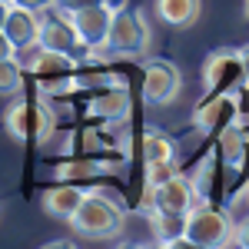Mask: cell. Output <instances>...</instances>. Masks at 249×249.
<instances>
[{
    "mask_svg": "<svg viewBox=\"0 0 249 249\" xmlns=\"http://www.w3.org/2000/svg\"><path fill=\"white\" fill-rule=\"evenodd\" d=\"M7 57H17V47H14V40L3 34V27H0V60H7Z\"/></svg>",
    "mask_w": 249,
    "mask_h": 249,
    "instance_id": "cell-21",
    "label": "cell"
},
{
    "mask_svg": "<svg viewBox=\"0 0 249 249\" xmlns=\"http://www.w3.org/2000/svg\"><path fill=\"white\" fill-rule=\"evenodd\" d=\"M196 179L190 176H183V173H173L170 179H163V183H153L150 186V210L156 213H190L196 206Z\"/></svg>",
    "mask_w": 249,
    "mask_h": 249,
    "instance_id": "cell-6",
    "label": "cell"
},
{
    "mask_svg": "<svg viewBox=\"0 0 249 249\" xmlns=\"http://www.w3.org/2000/svg\"><path fill=\"white\" fill-rule=\"evenodd\" d=\"M219 153L226 156V163H230V166H239V163L246 160V140H243V130L226 126L223 136H219Z\"/></svg>",
    "mask_w": 249,
    "mask_h": 249,
    "instance_id": "cell-16",
    "label": "cell"
},
{
    "mask_svg": "<svg viewBox=\"0 0 249 249\" xmlns=\"http://www.w3.org/2000/svg\"><path fill=\"white\" fill-rule=\"evenodd\" d=\"M17 7H27V10H50V7H57V0H14Z\"/></svg>",
    "mask_w": 249,
    "mask_h": 249,
    "instance_id": "cell-20",
    "label": "cell"
},
{
    "mask_svg": "<svg viewBox=\"0 0 249 249\" xmlns=\"http://www.w3.org/2000/svg\"><path fill=\"white\" fill-rule=\"evenodd\" d=\"M7 14H10V3H7V0H0V27H3V20H7Z\"/></svg>",
    "mask_w": 249,
    "mask_h": 249,
    "instance_id": "cell-25",
    "label": "cell"
},
{
    "mask_svg": "<svg viewBox=\"0 0 249 249\" xmlns=\"http://www.w3.org/2000/svg\"><path fill=\"white\" fill-rule=\"evenodd\" d=\"M103 3H107V7H110V10H123V7H126V3H130V0H103Z\"/></svg>",
    "mask_w": 249,
    "mask_h": 249,
    "instance_id": "cell-23",
    "label": "cell"
},
{
    "mask_svg": "<svg viewBox=\"0 0 249 249\" xmlns=\"http://www.w3.org/2000/svg\"><path fill=\"white\" fill-rule=\"evenodd\" d=\"M7 3H14V0H7Z\"/></svg>",
    "mask_w": 249,
    "mask_h": 249,
    "instance_id": "cell-27",
    "label": "cell"
},
{
    "mask_svg": "<svg viewBox=\"0 0 249 249\" xmlns=\"http://www.w3.org/2000/svg\"><path fill=\"white\" fill-rule=\"evenodd\" d=\"M93 113L100 116V120H110V123L123 120V116L130 113V96H126V90H120V87L100 90V93L93 96Z\"/></svg>",
    "mask_w": 249,
    "mask_h": 249,
    "instance_id": "cell-14",
    "label": "cell"
},
{
    "mask_svg": "<svg viewBox=\"0 0 249 249\" xmlns=\"http://www.w3.org/2000/svg\"><path fill=\"white\" fill-rule=\"evenodd\" d=\"M236 120H239V107H236L232 93H210L193 110V123L203 133H223Z\"/></svg>",
    "mask_w": 249,
    "mask_h": 249,
    "instance_id": "cell-8",
    "label": "cell"
},
{
    "mask_svg": "<svg viewBox=\"0 0 249 249\" xmlns=\"http://www.w3.org/2000/svg\"><path fill=\"white\" fill-rule=\"evenodd\" d=\"M83 196L87 193L80 190V186H50V190L40 196V203H43V210L47 216H53V219H73V213L80 210V203H83Z\"/></svg>",
    "mask_w": 249,
    "mask_h": 249,
    "instance_id": "cell-12",
    "label": "cell"
},
{
    "mask_svg": "<svg viewBox=\"0 0 249 249\" xmlns=\"http://www.w3.org/2000/svg\"><path fill=\"white\" fill-rule=\"evenodd\" d=\"M199 0H156V17L170 27H193L199 20Z\"/></svg>",
    "mask_w": 249,
    "mask_h": 249,
    "instance_id": "cell-13",
    "label": "cell"
},
{
    "mask_svg": "<svg viewBox=\"0 0 249 249\" xmlns=\"http://www.w3.org/2000/svg\"><path fill=\"white\" fill-rule=\"evenodd\" d=\"M183 90V73L179 67L170 63V60H150L146 70H143V96L146 103L153 107H163V103H173Z\"/></svg>",
    "mask_w": 249,
    "mask_h": 249,
    "instance_id": "cell-7",
    "label": "cell"
},
{
    "mask_svg": "<svg viewBox=\"0 0 249 249\" xmlns=\"http://www.w3.org/2000/svg\"><path fill=\"white\" fill-rule=\"evenodd\" d=\"M73 27H77L80 40L87 50H107V37H110V23H113V10L107 3H96V7H83L70 14Z\"/></svg>",
    "mask_w": 249,
    "mask_h": 249,
    "instance_id": "cell-9",
    "label": "cell"
},
{
    "mask_svg": "<svg viewBox=\"0 0 249 249\" xmlns=\"http://www.w3.org/2000/svg\"><path fill=\"white\" fill-rule=\"evenodd\" d=\"M40 47L57 50V53H70V57H77L80 50H83V40H80V34H77V27H73V20H70V14L57 10L53 17L43 20Z\"/></svg>",
    "mask_w": 249,
    "mask_h": 249,
    "instance_id": "cell-10",
    "label": "cell"
},
{
    "mask_svg": "<svg viewBox=\"0 0 249 249\" xmlns=\"http://www.w3.org/2000/svg\"><path fill=\"white\" fill-rule=\"evenodd\" d=\"M3 126L10 130V136H17L20 143H34L43 146L53 130H57V113L50 110V103H14L7 113H3Z\"/></svg>",
    "mask_w": 249,
    "mask_h": 249,
    "instance_id": "cell-3",
    "label": "cell"
},
{
    "mask_svg": "<svg viewBox=\"0 0 249 249\" xmlns=\"http://www.w3.org/2000/svg\"><path fill=\"white\" fill-rule=\"evenodd\" d=\"M183 236L196 249H223V246H230V243H236V226H232L226 210H216L210 203H203V206H193L186 213Z\"/></svg>",
    "mask_w": 249,
    "mask_h": 249,
    "instance_id": "cell-2",
    "label": "cell"
},
{
    "mask_svg": "<svg viewBox=\"0 0 249 249\" xmlns=\"http://www.w3.org/2000/svg\"><path fill=\"white\" fill-rule=\"evenodd\" d=\"M143 156H146V163H173L176 160V146H173L170 136L146 133L143 136Z\"/></svg>",
    "mask_w": 249,
    "mask_h": 249,
    "instance_id": "cell-15",
    "label": "cell"
},
{
    "mask_svg": "<svg viewBox=\"0 0 249 249\" xmlns=\"http://www.w3.org/2000/svg\"><path fill=\"white\" fill-rule=\"evenodd\" d=\"M243 10H246V17H249V0H243Z\"/></svg>",
    "mask_w": 249,
    "mask_h": 249,
    "instance_id": "cell-26",
    "label": "cell"
},
{
    "mask_svg": "<svg viewBox=\"0 0 249 249\" xmlns=\"http://www.w3.org/2000/svg\"><path fill=\"white\" fill-rule=\"evenodd\" d=\"M150 23L140 10H116L113 23H110V37H107V50L110 53H120V57H143L150 50Z\"/></svg>",
    "mask_w": 249,
    "mask_h": 249,
    "instance_id": "cell-4",
    "label": "cell"
},
{
    "mask_svg": "<svg viewBox=\"0 0 249 249\" xmlns=\"http://www.w3.org/2000/svg\"><path fill=\"white\" fill-rule=\"evenodd\" d=\"M239 53H243V70H246V83H249V47H243Z\"/></svg>",
    "mask_w": 249,
    "mask_h": 249,
    "instance_id": "cell-24",
    "label": "cell"
},
{
    "mask_svg": "<svg viewBox=\"0 0 249 249\" xmlns=\"http://www.w3.org/2000/svg\"><path fill=\"white\" fill-rule=\"evenodd\" d=\"M107 166L103 163H90V160H83V163H67V166H60L57 176L60 179H70V176H96V173H103Z\"/></svg>",
    "mask_w": 249,
    "mask_h": 249,
    "instance_id": "cell-18",
    "label": "cell"
},
{
    "mask_svg": "<svg viewBox=\"0 0 249 249\" xmlns=\"http://www.w3.org/2000/svg\"><path fill=\"white\" fill-rule=\"evenodd\" d=\"M246 83L243 53L239 50H216L203 63V87L206 93H232L236 87Z\"/></svg>",
    "mask_w": 249,
    "mask_h": 249,
    "instance_id": "cell-5",
    "label": "cell"
},
{
    "mask_svg": "<svg viewBox=\"0 0 249 249\" xmlns=\"http://www.w3.org/2000/svg\"><path fill=\"white\" fill-rule=\"evenodd\" d=\"M70 226L77 236H87V239H113L123 230V210L116 199L103 196V193H87L80 210L70 219Z\"/></svg>",
    "mask_w": 249,
    "mask_h": 249,
    "instance_id": "cell-1",
    "label": "cell"
},
{
    "mask_svg": "<svg viewBox=\"0 0 249 249\" xmlns=\"http://www.w3.org/2000/svg\"><path fill=\"white\" fill-rule=\"evenodd\" d=\"M40 30H43V17H40V10H27V7L10 3V14H7V20H3V34L14 40L17 50L40 43Z\"/></svg>",
    "mask_w": 249,
    "mask_h": 249,
    "instance_id": "cell-11",
    "label": "cell"
},
{
    "mask_svg": "<svg viewBox=\"0 0 249 249\" xmlns=\"http://www.w3.org/2000/svg\"><path fill=\"white\" fill-rule=\"evenodd\" d=\"M236 243L249 249V216L243 219V223H239V226H236Z\"/></svg>",
    "mask_w": 249,
    "mask_h": 249,
    "instance_id": "cell-22",
    "label": "cell"
},
{
    "mask_svg": "<svg viewBox=\"0 0 249 249\" xmlns=\"http://www.w3.org/2000/svg\"><path fill=\"white\" fill-rule=\"evenodd\" d=\"M20 80H23V63H20L17 57L0 60V93L20 90Z\"/></svg>",
    "mask_w": 249,
    "mask_h": 249,
    "instance_id": "cell-17",
    "label": "cell"
},
{
    "mask_svg": "<svg viewBox=\"0 0 249 249\" xmlns=\"http://www.w3.org/2000/svg\"><path fill=\"white\" fill-rule=\"evenodd\" d=\"M96 3H103V0H57V10H63V14H73V10L96 7Z\"/></svg>",
    "mask_w": 249,
    "mask_h": 249,
    "instance_id": "cell-19",
    "label": "cell"
}]
</instances>
